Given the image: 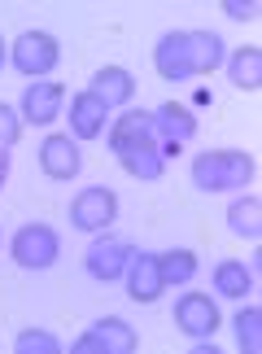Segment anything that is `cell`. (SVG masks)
Segmentation results:
<instances>
[{
    "instance_id": "13",
    "label": "cell",
    "mask_w": 262,
    "mask_h": 354,
    "mask_svg": "<svg viewBox=\"0 0 262 354\" xmlns=\"http://www.w3.org/2000/svg\"><path fill=\"white\" fill-rule=\"evenodd\" d=\"M153 127H158L162 145H179V149H184L192 136H197V114H192L188 105H179V101H167V105L153 110Z\"/></svg>"
},
{
    "instance_id": "16",
    "label": "cell",
    "mask_w": 262,
    "mask_h": 354,
    "mask_svg": "<svg viewBox=\"0 0 262 354\" xmlns=\"http://www.w3.org/2000/svg\"><path fill=\"white\" fill-rule=\"evenodd\" d=\"M254 271L245 267V263H236V258H223V263L214 267V276H210V284H214V293L218 297H236V302H245V297L254 293Z\"/></svg>"
},
{
    "instance_id": "18",
    "label": "cell",
    "mask_w": 262,
    "mask_h": 354,
    "mask_svg": "<svg viewBox=\"0 0 262 354\" xmlns=\"http://www.w3.org/2000/svg\"><path fill=\"white\" fill-rule=\"evenodd\" d=\"M227 227L241 241H258L262 236V201L258 197H236L227 206Z\"/></svg>"
},
{
    "instance_id": "10",
    "label": "cell",
    "mask_w": 262,
    "mask_h": 354,
    "mask_svg": "<svg viewBox=\"0 0 262 354\" xmlns=\"http://www.w3.org/2000/svg\"><path fill=\"white\" fill-rule=\"evenodd\" d=\"M88 92L105 110H122V105H131V97H135V79H131L127 66H101V71L88 79Z\"/></svg>"
},
{
    "instance_id": "7",
    "label": "cell",
    "mask_w": 262,
    "mask_h": 354,
    "mask_svg": "<svg viewBox=\"0 0 262 354\" xmlns=\"http://www.w3.org/2000/svg\"><path fill=\"white\" fill-rule=\"evenodd\" d=\"M127 258H131V245L127 241L96 236L88 245V254H84V271H88L92 280H101V284H114V280H122V271H127Z\"/></svg>"
},
{
    "instance_id": "17",
    "label": "cell",
    "mask_w": 262,
    "mask_h": 354,
    "mask_svg": "<svg viewBox=\"0 0 262 354\" xmlns=\"http://www.w3.org/2000/svg\"><path fill=\"white\" fill-rule=\"evenodd\" d=\"M227 79L236 88H245V92H258L262 88V48H236L227 57Z\"/></svg>"
},
{
    "instance_id": "12",
    "label": "cell",
    "mask_w": 262,
    "mask_h": 354,
    "mask_svg": "<svg viewBox=\"0 0 262 354\" xmlns=\"http://www.w3.org/2000/svg\"><path fill=\"white\" fill-rule=\"evenodd\" d=\"M62 105H66V88L39 79V84H31L22 92V122H31V127H48V122L62 114Z\"/></svg>"
},
{
    "instance_id": "26",
    "label": "cell",
    "mask_w": 262,
    "mask_h": 354,
    "mask_svg": "<svg viewBox=\"0 0 262 354\" xmlns=\"http://www.w3.org/2000/svg\"><path fill=\"white\" fill-rule=\"evenodd\" d=\"M71 350H75V354H109L105 342H101V337H96L92 328H88L84 337H75V346H71Z\"/></svg>"
},
{
    "instance_id": "23",
    "label": "cell",
    "mask_w": 262,
    "mask_h": 354,
    "mask_svg": "<svg viewBox=\"0 0 262 354\" xmlns=\"http://www.w3.org/2000/svg\"><path fill=\"white\" fill-rule=\"evenodd\" d=\"M13 350L18 354H62V342L44 328H22L18 337H13Z\"/></svg>"
},
{
    "instance_id": "9",
    "label": "cell",
    "mask_w": 262,
    "mask_h": 354,
    "mask_svg": "<svg viewBox=\"0 0 262 354\" xmlns=\"http://www.w3.org/2000/svg\"><path fill=\"white\" fill-rule=\"evenodd\" d=\"M39 167H44L48 180L71 184L79 175V167H84V153H79V145L71 136H48V140L39 145Z\"/></svg>"
},
{
    "instance_id": "22",
    "label": "cell",
    "mask_w": 262,
    "mask_h": 354,
    "mask_svg": "<svg viewBox=\"0 0 262 354\" xmlns=\"http://www.w3.org/2000/svg\"><path fill=\"white\" fill-rule=\"evenodd\" d=\"M122 162V171L135 175V180H144V184H153L162 180V171H167V158L158 153V149H149V153H127V158H118Z\"/></svg>"
},
{
    "instance_id": "14",
    "label": "cell",
    "mask_w": 262,
    "mask_h": 354,
    "mask_svg": "<svg viewBox=\"0 0 262 354\" xmlns=\"http://www.w3.org/2000/svg\"><path fill=\"white\" fill-rule=\"evenodd\" d=\"M66 114H71V131H75V140H96V136L105 131V122H109V110L92 97L88 88L71 97V110H66Z\"/></svg>"
},
{
    "instance_id": "8",
    "label": "cell",
    "mask_w": 262,
    "mask_h": 354,
    "mask_svg": "<svg viewBox=\"0 0 262 354\" xmlns=\"http://www.w3.org/2000/svg\"><path fill=\"white\" fill-rule=\"evenodd\" d=\"M122 280H127V297H131V302H140V306L158 302V297L167 293V284H162V271H158V254H149V250H131Z\"/></svg>"
},
{
    "instance_id": "2",
    "label": "cell",
    "mask_w": 262,
    "mask_h": 354,
    "mask_svg": "<svg viewBox=\"0 0 262 354\" xmlns=\"http://www.w3.org/2000/svg\"><path fill=\"white\" fill-rule=\"evenodd\" d=\"M9 254L22 271H48L62 258V236L48 223H22L9 241Z\"/></svg>"
},
{
    "instance_id": "4",
    "label": "cell",
    "mask_w": 262,
    "mask_h": 354,
    "mask_svg": "<svg viewBox=\"0 0 262 354\" xmlns=\"http://www.w3.org/2000/svg\"><path fill=\"white\" fill-rule=\"evenodd\" d=\"M9 62H13V71H18V75H31L35 84H39V75L57 71L62 44L48 31H22L18 39H13V48H9Z\"/></svg>"
},
{
    "instance_id": "1",
    "label": "cell",
    "mask_w": 262,
    "mask_h": 354,
    "mask_svg": "<svg viewBox=\"0 0 262 354\" xmlns=\"http://www.w3.org/2000/svg\"><path fill=\"white\" fill-rule=\"evenodd\" d=\"M254 180V158L241 149H210L192 158V184L201 193H232Z\"/></svg>"
},
{
    "instance_id": "21",
    "label": "cell",
    "mask_w": 262,
    "mask_h": 354,
    "mask_svg": "<svg viewBox=\"0 0 262 354\" xmlns=\"http://www.w3.org/2000/svg\"><path fill=\"white\" fill-rule=\"evenodd\" d=\"M232 328H236V342L245 354H258L262 350V310L258 306H241L232 315Z\"/></svg>"
},
{
    "instance_id": "19",
    "label": "cell",
    "mask_w": 262,
    "mask_h": 354,
    "mask_svg": "<svg viewBox=\"0 0 262 354\" xmlns=\"http://www.w3.org/2000/svg\"><path fill=\"white\" fill-rule=\"evenodd\" d=\"M158 271H162V284H192L197 276V254L192 250H162L158 254Z\"/></svg>"
},
{
    "instance_id": "24",
    "label": "cell",
    "mask_w": 262,
    "mask_h": 354,
    "mask_svg": "<svg viewBox=\"0 0 262 354\" xmlns=\"http://www.w3.org/2000/svg\"><path fill=\"white\" fill-rule=\"evenodd\" d=\"M18 136H22V118H18V110L0 101V149L9 153V149L18 145Z\"/></svg>"
},
{
    "instance_id": "11",
    "label": "cell",
    "mask_w": 262,
    "mask_h": 354,
    "mask_svg": "<svg viewBox=\"0 0 262 354\" xmlns=\"http://www.w3.org/2000/svg\"><path fill=\"white\" fill-rule=\"evenodd\" d=\"M153 66L162 79L171 84H184V79H197L192 75V62H188V31H167L153 44Z\"/></svg>"
},
{
    "instance_id": "3",
    "label": "cell",
    "mask_w": 262,
    "mask_h": 354,
    "mask_svg": "<svg viewBox=\"0 0 262 354\" xmlns=\"http://www.w3.org/2000/svg\"><path fill=\"white\" fill-rule=\"evenodd\" d=\"M109 153L114 158H127V153H149L158 149V127H153V114L149 110H122L114 122H109V136H105Z\"/></svg>"
},
{
    "instance_id": "28",
    "label": "cell",
    "mask_w": 262,
    "mask_h": 354,
    "mask_svg": "<svg viewBox=\"0 0 262 354\" xmlns=\"http://www.w3.org/2000/svg\"><path fill=\"white\" fill-rule=\"evenodd\" d=\"M5 57H9V53H5V39H0V66H5Z\"/></svg>"
},
{
    "instance_id": "20",
    "label": "cell",
    "mask_w": 262,
    "mask_h": 354,
    "mask_svg": "<svg viewBox=\"0 0 262 354\" xmlns=\"http://www.w3.org/2000/svg\"><path fill=\"white\" fill-rule=\"evenodd\" d=\"M92 333L105 342V350H109V354H131V350H135V328H131L127 319H118V315L96 319V324H92Z\"/></svg>"
},
{
    "instance_id": "25",
    "label": "cell",
    "mask_w": 262,
    "mask_h": 354,
    "mask_svg": "<svg viewBox=\"0 0 262 354\" xmlns=\"http://www.w3.org/2000/svg\"><path fill=\"white\" fill-rule=\"evenodd\" d=\"M223 13L232 22H254L258 18V0H223Z\"/></svg>"
},
{
    "instance_id": "6",
    "label": "cell",
    "mask_w": 262,
    "mask_h": 354,
    "mask_svg": "<svg viewBox=\"0 0 262 354\" xmlns=\"http://www.w3.org/2000/svg\"><path fill=\"white\" fill-rule=\"evenodd\" d=\"M223 324V315H218L214 297L210 293H184L175 302V328L192 337V342H205V337H214V328Z\"/></svg>"
},
{
    "instance_id": "5",
    "label": "cell",
    "mask_w": 262,
    "mask_h": 354,
    "mask_svg": "<svg viewBox=\"0 0 262 354\" xmlns=\"http://www.w3.org/2000/svg\"><path fill=\"white\" fill-rule=\"evenodd\" d=\"M118 219V193L105 184H92V188H79L75 201H71V227L75 232H105L109 223Z\"/></svg>"
},
{
    "instance_id": "15",
    "label": "cell",
    "mask_w": 262,
    "mask_h": 354,
    "mask_svg": "<svg viewBox=\"0 0 262 354\" xmlns=\"http://www.w3.org/2000/svg\"><path fill=\"white\" fill-rule=\"evenodd\" d=\"M188 62H192V75H214L218 66L227 62L223 35H214V31H188Z\"/></svg>"
},
{
    "instance_id": "27",
    "label": "cell",
    "mask_w": 262,
    "mask_h": 354,
    "mask_svg": "<svg viewBox=\"0 0 262 354\" xmlns=\"http://www.w3.org/2000/svg\"><path fill=\"white\" fill-rule=\"evenodd\" d=\"M5 180H9V153L0 149V188H5Z\"/></svg>"
}]
</instances>
